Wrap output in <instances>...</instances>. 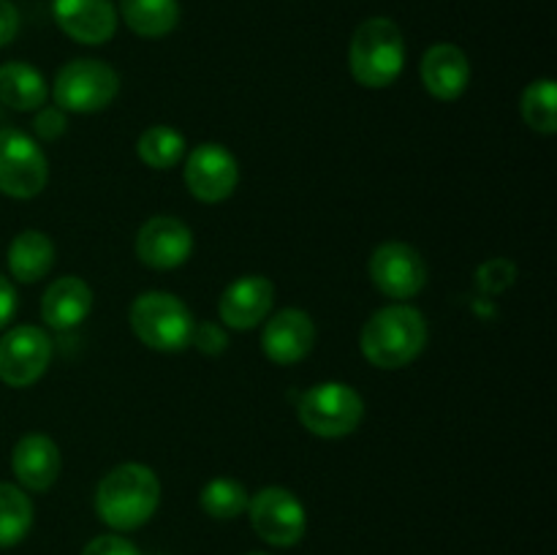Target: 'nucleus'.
<instances>
[{
    "instance_id": "28",
    "label": "nucleus",
    "mask_w": 557,
    "mask_h": 555,
    "mask_svg": "<svg viewBox=\"0 0 557 555\" xmlns=\"http://www.w3.org/2000/svg\"><path fill=\"white\" fill-rule=\"evenodd\" d=\"M36 120H33V128H36V134L41 136V139L47 141H54L58 136L65 134V125H69V120H65V112L60 107H41L36 109Z\"/></svg>"
},
{
    "instance_id": "16",
    "label": "nucleus",
    "mask_w": 557,
    "mask_h": 555,
    "mask_svg": "<svg viewBox=\"0 0 557 555\" xmlns=\"http://www.w3.org/2000/svg\"><path fill=\"white\" fill-rule=\"evenodd\" d=\"M11 468H14V477L20 479L22 488L44 493L58 482L63 457H60L58 444L49 435L27 433L25 439L16 441L14 452H11Z\"/></svg>"
},
{
    "instance_id": "12",
    "label": "nucleus",
    "mask_w": 557,
    "mask_h": 555,
    "mask_svg": "<svg viewBox=\"0 0 557 555\" xmlns=\"http://www.w3.org/2000/svg\"><path fill=\"white\" fill-rule=\"evenodd\" d=\"M190 250H194V232L180 218L156 215L136 234V256L150 270H174L188 261Z\"/></svg>"
},
{
    "instance_id": "26",
    "label": "nucleus",
    "mask_w": 557,
    "mask_h": 555,
    "mask_svg": "<svg viewBox=\"0 0 557 555\" xmlns=\"http://www.w3.org/2000/svg\"><path fill=\"white\" fill-rule=\"evenodd\" d=\"M515 278H517V267L511 264V261L493 259V261H487L482 270H479L476 283L482 292L498 294V292H504V288H509L511 283H515Z\"/></svg>"
},
{
    "instance_id": "19",
    "label": "nucleus",
    "mask_w": 557,
    "mask_h": 555,
    "mask_svg": "<svg viewBox=\"0 0 557 555\" xmlns=\"http://www.w3.org/2000/svg\"><path fill=\"white\" fill-rule=\"evenodd\" d=\"M54 264V243L38 229L20 232L9 245V270L16 281L33 283L49 275Z\"/></svg>"
},
{
    "instance_id": "4",
    "label": "nucleus",
    "mask_w": 557,
    "mask_h": 555,
    "mask_svg": "<svg viewBox=\"0 0 557 555\" xmlns=\"http://www.w3.org/2000/svg\"><path fill=\"white\" fill-rule=\"evenodd\" d=\"M131 326L156 351H183L194 337V313L169 292H145L131 305Z\"/></svg>"
},
{
    "instance_id": "10",
    "label": "nucleus",
    "mask_w": 557,
    "mask_h": 555,
    "mask_svg": "<svg viewBox=\"0 0 557 555\" xmlns=\"http://www.w3.org/2000/svg\"><path fill=\"white\" fill-rule=\"evenodd\" d=\"M370 278L375 288L392 299L417 297L428 283V264L408 243H384L370 256Z\"/></svg>"
},
{
    "instance_id": "22",
    "label": "nucleus",
    "mask_w": 557,
    "mask_h": 555,
    "mask_svg": "<svg viewBox=\"0 0 557 555\" xmlns=\"http://www.w3.org/2000/svg\"><path fill=\"white\" fill-rule=\"evenodd\" d=\"M33 528V501L25 490L0 482V550L14 547Z\"/></svg>"
},
{
    "instance_id": "21",
    "label": "nucleus",
    "mask_w": 557,
    "mask_h": 555,
    "mask_svg": "<svg viewBox=\"0 0 557 555\" xmlns=\"http://www.w3.org/2000/svg\"><path fill=\"white\" fill-rule=\"evenodd\" d=\"M123 22L141 38H161L180 22L177 0H120Z\"/></svg>"
},
{
    "instance_id": "25",
    "label": "nucleus",
    "mask_w": 557,
    "mask_h": 555,
    "mask_svg": "<svg viewBox=\"0 0 557 555\" xmlns=\"http://www.w3.org/2000/svg\"><path fill=\"white\" fill-rule=\"evenodd\" d=\"M522 118L539 134L557 131V87L553 79H536L522 92Z\"/></svg>"
},
{
    "instance_id": "3",
    "label": "nucleus",
    "mask_w": 557,
    "mask_h": 555,
    "mask_svg": "<svg viewBox=\"0 0 557 555\" xmlns=\"http://www.w3.org/2000/svg\"><path fill=\"white\" fill-rule=\"evenodd\" d=\"M351 74L364 87H389L406 65V38L400 27L386 16L364 20L354 30L351 49H348Z\"/></svg>"
},
{
    "instance_id": "30",
    "label": "nucleus",
    "mask_w": 557,
    "mask_h": 555,
    "mask_svg": "<svg viewBox=\"0 0 557 555\" xmlns=\"http://www.w3.org/2000/svg\"><path fill=\"white\" fill-rule=\"evenodd\" d=\"M20 33V11L11 0H0V47L11 44Z\"/></svg>"
},
{
    "instance_id": "29",
    "label": "nucleus",
    "mask_w": 557,
    "mask_h": 555,
    "mask_svg": "<svg viewBox=\"0 0 557 555\" xmlns=\"http://www.w3.org/2000/svg\"><path fill=\"white\" fill-rule=\"evenodd\" d=\"M190 343H194L201 354H221L223 348H226L228 337L218 324H199L194 326V337H190Z\"/></svg>"
},
{
    "instance_id": "18",
    "label": "nucleus",
    "mask_w": 557,
    "mask_h": 555,
    "mask_svg": "<svg viewBox=\"0 0 557 555\" xmlns=\"http://www.w3.org/2000/svg\"><path fill=\"white\" fill-rule=\"evenodd\" d=\"M92 308V292L82 278L63 275L44 292L41 316L52 330H74Z\"/></svg>"
},
{
    "instance_id": "13",
    "label": "nucleus",
    "mask_w": 557,
    "mask_h": 555,
    "mask_svg": "<svg viewBox=\"0 0 557 555\" xmlns=\"http://www.w3.org/2000/svg\"><path fill=\"white\" fill-rule=\"evenodd\" d=\"M272 303H275V286L270 278L243 275L228 283L226 292L221 294L218 313H221L223 324L232 330H253L270 316Z\"/></svg>"
},
{
    "instance_id": "7",
    "label": "nucleus",
    "mask_w": 557,
    "mask_h": 555,
    "mask_svg": "<svg viewBox=\"0 0 557 555\" xmlns=\"http://www.w3.org/2000/svg\"><path fill=\"white\" fill-rule=\"evenodd\" d=\"M49 163L33 136L20 128H0V194L33 199L44 190Z\"/></svg>"
},
{
    "instance_id": "11",
    "label": "nucleus",
    "mask_w": 557,
    "mask_h": 555,
    "mask_svg": "<svg viewBox=\"0 0 557 555\" xmlns=\"http://www.w3.org/2000/svg\"><path fill=\"white\" fill-rule=\"evenodd\" d=\"M185 185L199 201L215 205V201L228 199L239 183L237 158L223 145L207 141V145L194 147L185 161Z\"/></svg>"
},
{
    "instance_id": "23",
    "label": "nucleus",
    "mask_w": 557,
    "mask_h": 555,
    "mask_svg": "<svg viewBox=\"0 0 557 555\" xmlns=\"http://www.w3.org/2000/svg\"><path fill=\"white\" fill-rule=\"evenodd\" d=\"M136 152L150 169H172L188 152L185 136L172 125H150L136 141Z\"/></svg>"
},
{
    "instance_id": "32",
    "label": "nucleus",
    "mask_w": 557,
    "mask_h": 555,
    "mask_svg": "<svg viewBox=\"0 0 557 555\" xmlns=\"http://www.w3.org/2000/svg\"><path fill=\"white\" fill-rule=\"evenodd\" d=\"M250 555H267V553H250Z\"/></svg>"
},
{
    "instance_id": "14",
    "label": "nucleus",
    "mask_w": 557,
    "mask_h": 555,
    "mask_svg": "<svg viewBox=\"0 0 557 555\" xmlns=\"http://www.w3.org/2000/svg\"><path fill=\"white\" fill-rule=\"evenodd\" d=\"M54 22L79 44H107L117 30V5L112 0H54Z\"/></svg>"
},
{
    "instance_id": "6",
    "label": "nucleus",
    "mask_w": 557,
    "mask_h": 555,
    "mask_svg": "<svg viewBox=\"0 0 557 555\" xmlns=\"http://www.w3.org/2000/svg\"><path fill=\"white\" fill-rule=\"evenodd\" d=\"M120 76L109 63L96 58H76L54 76L52 96L63 112L92 114L117 98Z\"/></svg>"
},
{
    "instance_id": "24",
    "label": "nucleus",
    "mask_w": 557,
    "mask_h": 555,
    "mask_svg": "<svg viewBox=\"0 0 557 555\" xmlns=\"http://www.w3.org/2000/svg\"><path fill=\"white\" fill-rule=\"evenodd\" d=\"M199 501L205 515L215 517V520H234V517L248 511L250 495L248 490L243 488V482L221 477V479H212V482H207L205 488H201Z\"/></svg>"
},
{
    "instance_id": "20",
    "label": "nucleus",
    "mask_w": 557,
    "mask_h": 555,
    "mask_svg": "<svg viewBox=\"0 0 557 555\" xmlns=\"http://www.w3.org/2000/svg\"><path fill=\"white\" fill-rule=\"evenodd\" d=\"M0 101L16 112H36L47 101V82L41 71L22 60L0 65Z\"/></svg>"
},
{
    "instance_id": "1",
    "label": "nucleus",
    "mask_w": 557,
    "mask_h": 555,
    "mask_svg": "<svg viewBox=\"0 0 557 555\" xmlns=\"http://www.w3.org/2000/svg\"><path fill=\"white\" fill-rule=\"evenodd\" d=\"M161 504V482L141 462L114 466L96 488V515L114 531H136L156 515Z\"/></svg>"
},
{
    "instance_id": "2",
    "label": "nucleus",
    "mask_w": 557,
    "mask_h": 555,
    "mask_svg": "<svg viewBox=\"0 0 557 555\" xmlns=\"http://www.w3.org/2000/svg\"><path fill=\"white\" fill-rule=\"evenodd\" d=\"M428 346V321L406 303L375 310L362 326L359 348L370 365L381 370H397L411 365Z\"/></svg>"
},
{
    "instance_id": "5",
    "label": "nucleus",
    "mask_w": 557,
    "mask_h": 555,
    "mask_svg": "<svg viewBox=\"0 0 557 555\" xmlns=\"http://www.w3.org/2000/svg\"><path fill=\"white\" fill-rule=\"evenodd\" d=\"M299 422L321 439H343L351 435L364 419V400L354 386L343 381L315 384L299 397Z\"/></svg>"
},
{
    "instance_id": "17",
    "label": "nucleus",
    "mask_w": 557,
    "mask_h": 555,
    "mask_svg": "<svg viewBox=\"0 0 557 555\" xmlns=\"http://www.w3.org/2000/svg\"><path fill=\"white\" fill-rule=\"evenodd\" d=\"M471 82V60L455 44H435L422 58V85L438 101H455Z\"/></svg>"
},
{
    "instance_id": "27",
    "label": "nucleus",
    "mask_w": 557,
    "mask_h": 555,
    "mask_svg": "<svg viewBox=\"0 0 557 555\" xmlns=\"http://www.w3.org/2000/svg\"><path fill=\"white\" fill-rule=\"evenodd\" d=\"M82 555H141L131 539L120 536V533H103V536L90 539L82 550Z\"/></svg>"
},
{
    "instance_id": "9",
    "label": "nucleus",
    "mask_w": 557,
    "mask_h": 555,
    "mask_svg": "<svg viewBox=\"0 0 557 555\" xmlns=\"http://www.w3.org/2000/svg\"><path fill=\"white\" fill-rule=\"evenodd\" d=\"M52 359V341L30 324L14 326L0 341V381L9 386H30L47 373Z\"/></svg>"
},
{
    "instance_id": "15",
    "label": "nucleus",
    "mask_w": 557,
    "mask_h": 555,
    "mask_svg": "<svg viewBox=\"0 0 557 555\" xmlns=\"http://www.w3.org/2000/svg\"><path fill=\"white\" fill-rule=\"evenodd\" d=\"M315 343V324L305 310L283 308L267 321L261 346L270 362L294 365L310 354Z\"/></svg>"
},
{
    "instance_id": "8",
    "label": "nucleus",
    "mask_w": 557,
    "mask_h": 555,
    "mask_svg": "<svg viewBox=\"0 0 557 555\" xmlns=\"http://www.w3.org/2000/svg\"><path fill=\"white\" fill-rule=\"evenodd\" d=\"M248 517L253 531L275 547H292L305 536L308 515L292 490L264 488L248 501Z\"/></svg>"
},
{
    "instance_id": "31",
    "label": "nucleus",
    "mask_w": 557,
    "mask_h": 555,
    "mask_svg": "<svg viewBox=\"0 0 557 555\" xmlns=\"http://www.w3.org/2000/svg\"><path fill=\"white\" fill-rule=\"evenodd\" d=\"M16 313V292L11 286L9 278L0 275V330L11 321V316Z\"/></svg>"
}]
</instances>
